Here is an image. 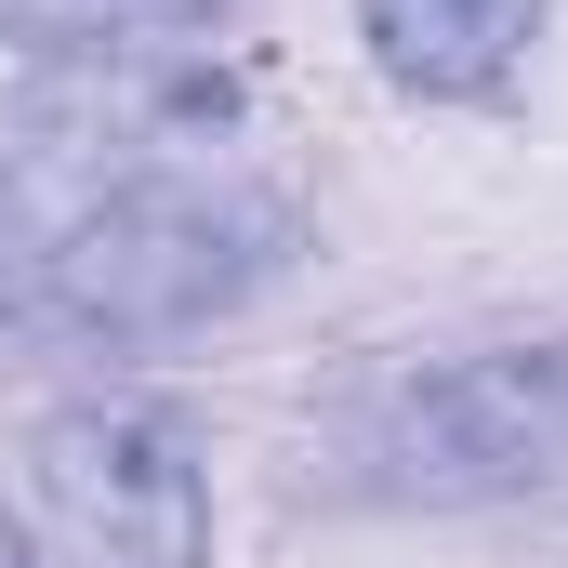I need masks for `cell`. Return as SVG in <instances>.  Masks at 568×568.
Listing matches in <instances>:
<instances>
[{
	"mask_svg": "<svg viewBox=\"0 0 568 568\" xmlns=\"http://www.w3.org/2000/svg\"><path fill=\"white\" fill-rule=\"evenodd\" d=\"M27 463L80 568H212V463L159 397H80L40 424Z\"/></svg>",
	"mask_w": 568,
	"mask_h": 568,
	"instance_id": "3957f363",
	"label": "cell"
},
{
	"mask_svg": "<svg viewBox=\"0 0 568 568\" xmlns=\"http://www.w3.org/2000/svg\"><path fill=\"white\" fill-rule=\"evenodd\" d=\"M0 568H40V556H27V516H13V503H0Z\"/></svg>",
	"mask_w": 568,
	"mask_h": 568,
	"instance_id": "8992f818",
	"label": "cell"
},
{
	"mask_svg": "<svg viewBox=\"0 0 568 568\" xmlns=\"http://www.w3.org/2000/svg\"><path fill=\"white\" fill-rule=\"evenodd\" d=\"M278 252H291V212L265 185H199V172L106 185L27 265V317L80 331V344H172V331H212L225 304H252L278 278Z\"/></svg>",
	"mask_w": 568,
	"mask_h": 568,
	"instance_id": "6da1fadb",
	"label": "cell"
},
{
	"mask_svg": "<svg viewBox=\"0 0 568 568\" xmlns=\"http://www.w3.org/2000/svg\"><path fill=\"white\" fill-rule=\"evenodd\" d=\"M239 0H0V53H145L172 27H225Z\"/></svg>",
	"mask_w": 568,
	"mask_h": 568,
	"instance_id": "5b68a950",
	"label": "cell"
},
{
	"mask_svg": "<svg viewBox=\"0 0 568 568\" xmlns=\"http://www.w3.org/2000/svg\"><path fill=\"white\" fill-rule=\"evenodd\" d=\"M542 0H357V40L397 93H489L529 53Z\"/></svg>",
	"mask_w": 568,
	"mask_h": 568,
	"instance_id": "277c9868",
	"label": "cell"
},
{
	"mask_svg": "<svg viewBox=\"0 0 568 568\" xmlns=\"http://www.w3.org/2000/svg\"><path fill=\"white\" fill-rule=\"evenodd\" d=\"M371 463L397 503H516L568 476V344H476L410 371L371 410Z\"/></svg>",
	"mask_w": 568,
	"mask_h": 568,
	"instance_id": "7a4b0ae2",
	"label": "cell"
},
{
	"mask_svg": "<svg viewBox=\"0 0 568 568\" xmlns=\"http://www.w3.org/2000/svg\"><path fill=\"white\" fill-rule=\"evenodd\" d=\"M0 317H13V278H0Z\"/></svg>",
	"mask_w": 568,
	"mask_h": 568,
	"instance_id": "52a82bcc",
	"label": "cell"
}]
</instances>
